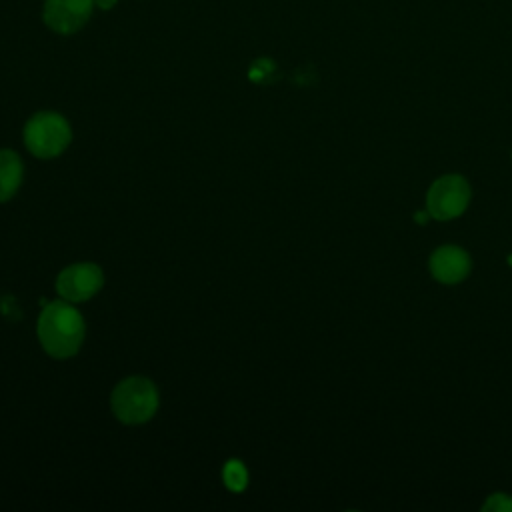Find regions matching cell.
Here are the masks:
<instances>
[{"label": "cell", "mask_w": 512, "mask_h": 512, "mask_svg": "<svg viewBox=\"0 0 512 512\" xmlns=\"http://www.w3.org/2000/svg\"><path fill=\"white\" fill-rule=\"evenodd\" d=\"M508 262H510V264H512V254H510V256H508Z\"/></svg>", "instance_id": "13"}, {"label": "cell", "mask_w": 512, "mask_h": 512, "mask_svg": "<svg viewBox=\"0 0 512 512\" xmlns=\"http://www.w3.org/2000/svg\"><path fill=\"white\" fill-rule=\"evenodd\" d=\"M92 0H46L42 8L44 24L58 34H74L92 16Z\"/></svg>", "instance_id": "6"}, {"label": "cell", "mask_w": 512, "mask_h": 512, "mask_svg": "<svg viewBox=\"0 0 512 512\" xmlns=\"http://www.w3.org/2000/svg\"><path fill=\"white\" fill-rule=\"evenodd\" d=\"M428 216H430V214H428V210H426V212H418L414 218H416L420 224H424V222L428 220Z\"/></svg>", "instance_id": "12"}, {"label": "cell", "mask_w": 512, "mask_h": 512, "mask_svg": "<svg viewBox=\"0 0 512 512\" xmlns=\"http://www.w3.org/2000/svg\"><path fill=\"white\" fill-rule=\"evenodd\" d=\"M24 178V166L14 150H0V202L10 200Z\"/></svg>", "instance_id": "8"}, {"label": "cell", "mask_w": 512, "mask_h": 512, "mask_svg": "<svg viewBox=\"0 0 512 512\" xmlns=\"http://www.w3.org/2000/svg\"><path fill=\"white\" fill-rule=\"evenodd\" d=\"M104 284V272L94 262H78L66 266L56 278V292L66 302L90 300Z\"/></svg>", "instance_id": "5"}, {"label": "cell", "mask_w": 512, "mask_h": 512, "mask_svg": "<svg viewBox=\"0 0 512 512\" xmlns=\"http://www.w3.org/2000/svg\"><path fill=\"white\" fill-rule=\"evenodd\" d=\"M114 416L124 424L148 422L158 410V390L144 376H130L116 384L110 396Z\"/></svg>", "instance_id": "2"}, {"label": "cell", "mask_w": 512, "mask_h": 512, "mask_svg": "<svg viewBox=\"0 0 512 512\" xmlns=\"http://www.w3.org/2000/svg\"><path fill=\"white\" fill-rule=\"evenodd\" d=\"M116 2H118V0H92V4H94V6H98V8H102V10H110V8H114V6H116Z\"/></svg>", "instance_id": "11"}, {"label": "cell", "mask_w": 512, "mask_h": 512, "mask_svg": "<svg viewBox=\"0 0 512 512\" xmlns=\"http://www.w3.org/2000/svg\"><path fill=\"white\" fill-rule=\"evenodd\" d=\"M84 332L86 326L82 314L66 300L46 304L36 322L40 346L48 356L58 360L70 358L80 350Z\"/></svg>", "instance_id": "1"}, {"label": "cell", "mask_w": 512, "mask_h": 512, "mask_svg": "<svg viewBox=\"0 0 512 512\" xmlns=\"http://www.w3.org/2000/svg\"><path fill=\"white\" fill-rule=\"evenodd\" d=\"M470 202V184L460 174H444L432 182L426 194V210L434 220L460 216Z\"/></svg>", "instance_id": "4"}, {"label": "cell", "mask_w": 512, "mask_h": 512, "mask_svg": "<svg viewBox=\"0 0 512 512\" xmlns=\"http://www.w3.org/2000/svg\"><path fill=\"white\" fill-rule=\"evenodd\" d=\"M430 274L442 282V284H458L462 282L472 268L470 256L466 250H462L460 246H440L430 254V262H428Z\"/></svg>", "instance_id": "7"}, {"label": "cell", "mask_w": 512, "mask_h": 512, "mask_svg": "<svg viewBox=\"0 0 512 512\" xmlns=\"http://www.w3.org/2000/svg\"><path fill=\"white\" fill-rule=\"evenodd\" d=\"M482 510H486V512H512V496L504 494V492L490 494L488 500L484 502Z\"/></svg>", "instance_id": "10"}, {"label": "cell", "mask_w": 512, "mask_h": 512, "mask_svg": "<svg viewBox=\"0 0 512 512\" xmlns=\"http://www.w3.org/2000/svg\"><path fill=\"white\" fill-rule=\"evenodd\" d=\"M224 482L230 490H242L248 482V474L246 468L242 466V462L238 460H230L224 468Z\"/></svg>", "instance_id": "9"}, {"label": "cell", "mask_w": 512, "mask_h": 512, "mask_svg": "<svg viewBox=\"0 0 512 512\" xmlns=\"http://www.w3.org/2000/svg\"><path fill=\"white\" fill-rule=\"evenodd\" d=\"M22 136L30 154L48 160L60 156L68 148L72 140V128L62 114L44 110L36 112L26 122Z\"/></svg>", "instance_id": "3"}]
</instances>
